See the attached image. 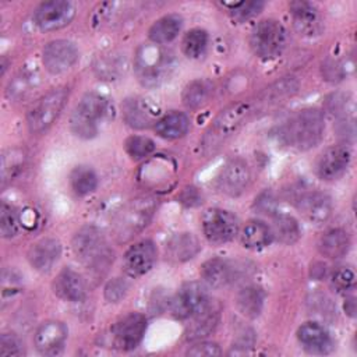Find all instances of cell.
Wrapping results in <instances>:
<instances>
[{
    "label": "cell",
    "instance_id": "obj_1",
    "mask_svg": "<svg viewBox=\"0 0 357 357\" xmlns=\"http://www.w3.org/2000/svg\"><path fill=\"white\" fill-rule=\"evenodd\" d=\"M71 248L77 259L93 273L106 272L113 262V251L95 226L81 227L73 237Z\"/></svg>",
    "mask_w": 357,
    "mask_h": 357
},
{
    "label": "cell",
    "instance_id": "obj_2",
    "mask_svg": "<svg viewBox=\"0 0 357 357\" xmlns=\"http://www.w3.org/2000/svg\"><path fill=\"white\" fill-rule=\"evenodd\" d=\"M255 103L251 100H238L225 107L212 121L201 141L204 153L215 152L229 137H231L241 124L254 112Z\"/></svg>",
    "mask_w": 357,
    "mask_h": 357
},
{
    "label": "cell",
    "instance_id": "obj_3",
    "mask_svg": "<svg viewBox=\"0 0 357 357\" xmlns=\"http://www.w3.org/2000/svg\"><path fill=\"white\" fill-rule=\"evenodd\" d=\"M113 114L112 103L100 93H85L70 117L71 131L84 139L93 138L99 131V123Z\"/></svg>",
    "mask_w": 357,
    "mask_h": 357
},
{
    "label": "cell",
    "instance_id": "obj_4",
    "mask_svg": "<svg viewBox=\"0 0 357 357\" xmlns=\"http://www.w3.org/2000/svg\"><path fill=\"white\" fill-rule=\"evenodd\" d=\"M156 209V201L152 197H138L127 202L114 216L112 231L119 243L131 240L142 231Z\"/></svg>",
    "mask_w": 357,
    "mask_h": 357
},
{
    "label": "cell",
    "instance_id": "obj_5",
    "mask_svg": "<svg viewBox=\"0 0 357 357\" xmlns=\"http://www.w3.org/2000/svg\"><path fill=\"white\" fill-rule=\"evenodd\" d=\"M174 68V57L162 45H142L135 54V73L146 86L159 85Z\"/></svg>",
    "mask_w": 357,
    "mask_h": 357
},
{
    "label": "cell",
    "instance_id": "obj_6",
    "mask_svg": "<svg viewBox=\"0 0 357 357\" xmlns=\"http://www.w3.org/2000/svg\"><path fill=\"white\" fill-rule=\"evenodd\" d=\"M325 130L324 114L315 107L300 110L287 124L284 137L290 145L300 151L314 148L322 139Z\"/></svg>",
    "mask_w": 357,
    "mask_h": 357
},
{
    "label": "cell",
    "instance_id": "obj_7",
    "mask_svg": "<svg viewBox=\"0 0 357 357\" xmlns=\"http://www.w3.org/2000/svg\"><path fill=\"white\" fill-rule=\"evenodd\" d=\"M287 43L286 28L276 20L268 18L259 21L250 36V46L252 52L262 59H272L279 56Z\"/></svg>",
    "mask_w": 357,
    "mask_h": 357
},
{
    "label": "cell",
    "instance_id": "obj_8",
    "mask_svg": "<svg viewBox=\"0 0 357 357\" xmlns=\"http://www.w3.org/2000/svg\"><path fill=\"white\" fill-rule=\"evenodd\" d=\"M68 98V89L64 86L54 88L42 96L29 110L26 116V124L31 132L40 134L46 131L54 120L60 116L66 100Z\"/></svg>",
    "mask_w": 357,
    "mask_h": 357
},
{
    "label": "cell",
    "instance_id": "obj_9",
    "mask_svg": "<svg viewBox=\"0 0 357 357\" xmlns=\"http://www.w3.org/2000/svg\"><path fill=\"white\" fill-rule=\"evenodd\" d=\"M202 230L209 243L220 245L234 238L238 231V220L226 209L211 208L202 215Z\"/></svg>",
    "mask_w": 357,
    "mask_h": 357
},
{
    "label": "cell",
    "instance_id": "obj_10",
    "mask_svg": "<svg viewBox=\"0 0 357 357\" xmlns=\"http://www.w3.org/2000/svg\"><path fill=\"white\" fill-rule=\"evenodd\" d=\"M75 15V8L66 0H50L42 3L33 13L36 26L43 32L57 31L68 25Z\"/></svg>",
    "mask_w": 357,
    "mask_h": 357
},
{
    "label": "cell",
    "instance_id": "obj_11",
    "mask_svg": "<svg viewBox=\"0 0 357 357\" xmlns=\"http://www.w3.org/2000/svg\"><path fill=\"white\" fill-rule=\"evenodd\" d=\"M146 331V318L139 312H131L123 317L112 328V342L120 350L135 349Z\"/></svg>",
    "mask_w": 357,
    "mask_h": 357
},
{
    "label": "cell",
    "instance_id": "obj_12",
    "mask_svg": "<svg viewBox=\"0 0 357 357\" xmlns=\"http://www.w3.org/2000/svg\"><path fill=\"white\" fill-rule=\"evenodd\" d=\"M209 303L206 289L198 282H188L180 287L172 300V314L176 318H190Z\"/></svg>",
    "mask_w": 357,
    "mask_h": 357
},
{
    "label": "cell",
    "instance_id": "obj_13",
    "mask_svg": "<svg viewBox=\"0 0 357 357\" xmlns=\"http://www.w3.org/2000/svg\"><path fill=\"white\" fill-rule=\"evenodd\" d=\"M77 46L67 39H56L43 47L42 61L50 74H61L70 70L78 60Z\"/></svg>",
    "mask_w": 357,
    "mask_h": 357
},
{
    "label": "cell",
    "instance_id": "obj_14",
    "mask_svg": "<svg viewBox=\"0 0 357 357\" xmlns=\"http://www.w3.org/2000/svg\"><path fill=\"white\" fill-rule=\"evenodd\" d=\"M250 177L247 163L243 159H231L222 167L218 177V187L229 197H238L248 187Z\"/></svg>",
    "mask_w": 357,
    "mask_h": 357
},
{
    "label": "cell",
    "instance_id": "obj_15",
    "mask_svg": "<svg viewBox=\"0 0 357 357\" xmlns=\"http://www.w3.org/2000/svg\"><path fill=\"white\" fill-rule=\"evenodd\" d=\"M351 159L350 149L343 145H332L326 148L317 160V174L322 180L339 178L349 167Z\"/></svg>",
    "mask_w": 357,
    "mask_h": 357
},
{
    "label": "cell",
    "instance_id": "obj_16",
    "mask_svg": "<svg viewBox=\"0 0 357 357\" xmlns=\"http://www.w3.org/2000/svg\"><path fill=\"white\" fill-rule=\"evenodd\" d=\"M156 261V247L151 240L131 245L123 257V269L131 278L145 275Z\"/></svg>",
    "mask_w": 357,
    "mask_h": 357
},
{
    "label": "cell",
    "instance_id": "obj_17",
    "mask_svg": "<svg viewBox=\"0 0 357 357\" xmlns=\"http://www.w3.org/2000/svg\"><path fill=\"white\" fill-rule=\"evenodd\" d=\"M67 340V328L60 321H46L35 332L33 342L36 350L43 356L61 353Z\"/></svg>",
    "mask_w": 357,
    "mask_h": 357
},
{
    "label": "cell",
    "instance_id": "obj_18",
    "mask_svg": "<svg viewBox=\"0 0 357 357\" xmlns=\"http://www.w3.org/2000/svg\"><path fill=\"white\" fill-rule=\"evenodd\" d=\"M290 13L293 25L300 35L318 36L324 31V21L315 6L307 1H291Z\"/></svg>",
    "mask_w": 357,
    "mask_h": 357
},
{
    "label": "cell",
    "instance_id": "obj_19",
    "mask_svg": "<svg viewBox=\"0 0 357 357\" xmlns=\"http://www.w3.org/2000/svg\"><path fill=\"white\" fill-rule=\"evenodd\" d=\"M297 208L310 222L324 223L332 215V199L325 192L311 191L298 198Z\"/></svg>",
    "mask_w": 357,
    "mask_h": 357
},
{
    "label": "cell",
    "instance_id": "obj_20",
    "mask_svg": "<svg viewBox=\"0 0 357 357\" xmlns=\"http://www.w3.org/2000/svg\"><path fill=\"white\" fill-rule=\"evenodd\" d=\"M53 290L60 298L78 303L82 301L86 296V283L78 272L73 271L71 268H64L56 276L53 282Z\"/></svg>",
    "mask_w": 357,
    "mask_h": 357
},
{
    "label": "cell",
    "instance_id": "obj_21",
    "mask_svg": "<svg viewBox=\"0 0 357 357\" xmlns=\"http://www.w3.org/2000/svg\"><path fill=\"white\" fill-rule=\"evenodd\" d=\"M61 245L56 238H42L28 251L29 264L39 272H49L59 261Z\"/></svg>",
    "mask_w": 357,
    "mask_h": 357
},
{
    "label": "cell",
    "instance_id": "obj_22",
    "mask_svg": "<svg viewBox=\"0 0 357 357\" xmlns=\"http://www.w3.org/2000/svg\"><path fill=\"white\" fill-rule=\"evenodd\" d=\"M219 322V307L209 300V303L197 314L192 315V322L188 325L185 337L191 342L199 340L215 331Z\"/></svg>",
    "mask_w": 357,
    "mask_h": 357
},
{
    "label": "cell",
    "instance_id": "obj_23",
    "mask_svg": "<svg viewBox=\"0 0 357 357\" xmlns=\"http://www.w3.org/2000/svg\"><path fill=\"white\" fill-rule=\"evenodd\" d=\"M156 114L158 110L142 98H130L123 103V116L134 128H146L156 123Z\"/></svg>",
    "mask_w": 357,
    "mask_h": 357
},
{
    "label": "cell",
    "instance_id": "obj_24",
    "mask_svg": "<svg viewBox=\"0 0 357 357\" xmlns=\"http://www.w3.org/2000/svg\"><path fill=\"white\" fill-rule=\"evenodd\" d=\"M298 342L311 353H326L332 347L329 332L318 322H305L297 331Z\"/></svg>",
    "mask_w": 357,
    "mask_h": 357
},
{
    "label": "cell",
    "instance_id": "obj_25",
    "mask_svg": "<svg viewBox=\"0 0 357 357\" xmlns=\"http://www.w3.org/2000/svg\"><path fill=\"white\" fill-rule=\"evenodd\" d=\"M201 276L209 287L219 289L234 280V269L222 258H211L201 266Z\"/></svg>",
    "mask_w": 357,
    "mask_h": 357
},
{
    "label": "cell",
    "instance_id": "obj_26",
    "mask_svg": "<svg viewBox=\"0 0 357 357\" xmlns=\"http://www.w3.org/2000/svg\"><path fill=\"white\" fill-rule=\"evenodd\" d=\"M190 128V119L183 112H170L155 123V131L165 139H177L185 135Z\"/></svg>",
    "mask_w": 357,
    "mask_h": 357
},
{
    "label": "cell",
    "instance_id": "obj_27",
    "mask_svg": "<svg viewBox=\"0 0 357 357\" xmlns=\"http://www.w3.org/2000/svg\"><path fill=\"white\" fill-rule=\"evenodd\" d=\"M318 248L319 252L329 259L342 258L350 248V237L343 229H332L321 237Z\"/></svg>",
    "mask_w": 357,
    "mask_h": 357
},
{
    "label": "cell",
    "instance_id": "obj_28",
    "mask_svg": "<svg viewBox=\"0 0 357 357\" xmlns=\"http://www.w3.org/2000/svg\"><path fill=\"white\" fill-rule=\"evenodd\" d=\"M169 257L177 262H184L194 258L199 250L198 238L191 233H177L167 241Z\"/></svg>",
    "mask_w": 357,
    "mask_h": 357
},
{
    "label": "cell",
    "instance_id": "obj_29",
    "mask_svg": "<svg viewBox=\"0 0 357 357\" xmlns=\"http://www.w3.org/2000/svg\"><path fill=\"white\" fill-rule=\"evenodd\" d=\"M241 243L250 250H261L273 240L272 230L261 220H250L241 230Z\"/></svg>",
    "mask_w": 357,
    "mask_h": 357
},
{
    "label": "cell",
    "instance_id": "obj_30",
    "mask_svg": "<svg viewBox=\"0 0 357 357\" xmlns=\"http://www.w3.org/2000/svg\"><path fill=\"white\" fill-rule=\"evenodd\" d=\"M183 20L177 14H169L152 24L149 28V39L156 45L172 42L181 31Z\"/></svg>",
    "mask_w": 357,
    "mask_h": 357
},
{
    "label": "cell",
    "instance_id": "obj_31",
    "mask_svg": "<svg viewBox=\"0 0 357 357\" xmlns=\"http://www.w3.org/2000/svg\"><path fill=\"white\" fill-rule=\"evenodd\" d=\"M265 294L258 286L243 287L236 297V304L238 311L247 318H257L264 307Z\"/></svg>",
    "mask_w": 357,
    "mask_h": 357
},
{
    "label": "cell",
    "instance_id": "obj_32",
    "mask_svg": "<svg viewBox=\"0 0 357 357\" xmlns=\"http://www.w3.org/2000/svg\"><path fill=\"white\" fill-rule=\"evenodd\" d=\"M298 88V82L294 77H284L280 81H276L268 86L257 99V103L261 105H273L282 102L283 99L291 96Z\"/></svg>",
    "mask_w": 357,
    "mask_h": 357
},
{
    "label": "cell",
    "instance_id": "obj_33",
    "mask_svg": "<svg viewBox=\"0 0 357 357\" xmlns=\"http://www.w3.org/2000/svg\"><path fill=\"white\" fill-rule=\"evenodd\" d=\"M271 230H272L273 238L287 245L294 244L301 234L298 222L293 216L284 215V213H279L275 216Z\"/></svg>",
    "mask_w": 357,
    "mask_h": 357
},
{
    "label": "cell",
    "instance_id": "obj_34",
    "mask_svg": "<svg viewBox=\"0 0 357 357\" xmlns=\"http://www.w3.org/2000/svg\"><path fill=\"white\" fill-rule=\"evenodd\" d=\"M325 109L332 117L337 119V121L354 119V100L349 93H344V92L331 93L326 98Z\"/></svg>",
    "mask_w": 357,
    "mask_h": 357
},
{
    "label": "cell",
    "instance_id": "obj_35",
    "mask_svg": "<svg viewBox=\"0 0 357 357\" xmlns=\"http://www.w3.org/2000/svg\"><path fill=\"white\" fill-rule=\"evenodd\" d=\"M126 57L120 53H109L103 54L95 63V73L102 79H116L126 70Z\"/></svg>",
    "mask_w": 357,
    "mask_h": 357
},
{
    "label": "cell",
    "instance_id": "obj_36",
    "mask_svg": "<svg viewBox=\"0 0 357 357\" xmlns=\"http://www.w3.org/2000/svg\"><path fill=\"white\" fill-rule=\"evenodd\" d=\"M70 184L77 195H88L98 187L96 173L89 166H77L70 173Z\"/></svg>",
    "mask_w": 357,
    "mask_h": 357
},
{
    "label": "cell",
    "instance_id": "obj_37",
    "mask_svg": "<svg viewBox=\"0 0 357 357\" xmlns=\"http://www.w3.org/2000/svg\"><path fill=\"white\" fill-rule=\"evenodd\" d=\"M38 75L33 71H20L7 86V96L13 100L24 99L38 85Z\"/></svg>",
    "mask_w": 357,
    "mask_h": 357
},
{
    "label": "cell",
    "instance_id": "obj_38",
    "mask_svg": "<svg viewBox=\"0 0 357 357\" xmlns=\"http://www.w3.org/2000/svg\"><path fill=\"white\" fill-rule=\"evenodd\" d=\"M212 93V85L206 79L190 82L183 91V103L190 109H197L208 102Z\"/></svg>",
    "mask_w": 357,
    "mask_h": 357
},
{
    "label": "cell",
    "instance_id": "obj_39",
    "mask_svg": "<svg viewBox=\"0 0 357 357\" xmlns=\"http://www.w3.org/2000/svg\"><path fill=\"white\" fill-rule=\"evenodd\" d=\"M25 155L22 151L14 148L8 149L1 155V184H7L11 181L24 166Z\"/></svg>",
    "mask_w": 357,
    "mask_h": 357
},
{
    "label": "cell",
    "instance_id": "obj_40",
    "mask_svg": "<svg viewBox=\"0 0 357 357\" xmlns=\"http://www.w3.org/2000/svg\"><path fill=\"white\" fill-rule=\"evenodd\" d=\"M208 45V33L204 29H191L184 35L183 52L187 57L197 59L204 54Z\"/></svg>",
    "mask_w": 357,
    "mask_h": 357
},
{
    "label": "cell",
    "instance_id": "obj_41",
    "mask_svg": "<svg viewBox=\"0 0 357 357\" xmlns=\"http://www.w3.org/2000/svg\"><path fill=\"white\" fill-rule=\"evenodd\" d=\"M20 230V218L17 211L7 202H1L0 206V233L4 238L17 236Z\"/></svg>",
    "mask_w": 357,
    "mask_h": 357
},
{
    "label": "cell",
    "instance_id": "obj_42",
    "mask_svg": "<svg viewBox=\"0 0 357 357\" xmlns=\"http://www.w3.org/2000/svg\"><path fill=\"white\" fill-rule=\"evenodd\" d=\"M126 151L132 159H144L155 151V142L148 137L134 135L126 141Z\"/></svg>",
    "mask_w": 357,
    "mask_h": 357
},
{
    "label": "cell",
    "instance_id": "obj_43",
    "mask_svg": "<svg viewBox=\"0 0 357 357\" xmlns=\"http://www.w3.org/2000/svg\"><path fill=\"white\" fill-rule=\"evenodd\" d=\"M225 6L229 7L233 20L238 22H244L252 18L254 15H257L262 10L264 3L262 1H237L233 4H225Z\"/></svg>",
    "mask_w": 357,
    "mask_h": 357
},
{
    "label": "cell",
    "instance_id": "obj_44",
    "mask_svg": "<svg viewBox=\"0 0 357 357\" xmlns=\"http://www.w3.org/2000/svg\"><path fill=\"white\" fill-rule=\"evenodd\" d=\"M356 283L354 271L349 266H339L331 273V284L337 291L350 290Z\"/></svg>",
    "mask_w": 357,
    "mask_h": 357
},
{
    "label": "cell",
    "instance_id": "obj_45",
    "mask_svg": "<svg viewBox=\"0 0 357 357\" xmlns=\"http://www.w3.org/2000/svg\"><path fill=\"white\" fill-rule=\"evenodd\" d=\"M128 289H130V284L126 279L114 278L105 287V298L110 303H117L126 297Z\"/></svg>",
    "mask_w": 357,
    "mask_h": 357
},
{
    "label": "cell",
    "instance_id": "obj_46",
    "mask_svg": "<svg viewBox=\"0 0 357 357\" xmlns=\"http://www.w3.org/2000/svg\"><path fill=\"white\" fill-rule=\"evenodd\" d=\"M22 353H24V347L17 335L3 333L0 336V356L11 357V356H21Z\"/></svg>",
    "mask_w": 357,
    "mask_h": 357
},
{
    "label": "cell",
    "instance_id": "obj_47",
    "mask_svg": "<svg viewBox=\"0 0 357 357\" xmlns=\"http://www.w3.org/2000/svg\"><path fill=\"white\" fill-rule=\"evenodd\" d=\"M254 208L258 213H262V215H273L276 211H278V202H276V198L273 197L272 192H262L259 194L257 198H255V202H254Z\"/></svg>",
    "mask_w": 357,
    "mask_h": 357
},
{
    "label": "cell",
    "instance_id": "obj_48",
    "mask_svg": "<svg viewBox=\"0 0 357 357\" xmlns=\"http://www.w3.org/2000/svg\"><path fill=\"white\" fill-rule=\"evenodd\" d=\"M322 73L325 75L326 79L329 81H339L344 77V73H346V68L337 63V61H333V60H328L322 64Z\"/></svg>",
    "mask_w": 357,
    "mask_h": 357
},
{
    "label": "cell",
    "instance_id": "obj_49",
    "mask_svg": "<svg viewBox=\"0 0 357 357\" xmlns=\"http://www.w3.org/2000/svg\"><path fill=\"white\" fill-rule=\"evenodd\" d=\"M187 354L190 356H219L222 354V350L219 349V346L216 343H212V342H201L195 346H192Z\"/></svg>",
    "mask_w": 357,
    "mask_h": 357
},
{
    "label": "cell",
    "instance_id": "obj_50",
    "mask_svg": "<svg viewBox=\"0 0 357 357\" xmlns=\"http://www.w3.org/2000/svg\"><path fill=\"white\" fill-rule=\"evenodd\" d=\"M181 199H183V202H185V204H188V205H190V199H194V202L198 204V201H199V194L197 192L195 188L190 187V188H185V190H184V192H183V195H181Z\"/></svg>",
    "mask_w": 357,
    "mask_h": 357
},
{
    "label": "cell",
    "instance_id": "obj_51",
    "mask_svg": "<svg viewBox=\"0 0 357 357\" xmlns=\"http://www.w3.org/2000/svg\"><path fill=\"white\" fill-rule=\"evenodd\" d=\"M344 310H346V312H347L349 315L354 317V314H356V301H354L353 297L346 300V303H344Z\"/></svg>",
    "mask_w": 357,
    "mask_h": 357
}]
</instances>
